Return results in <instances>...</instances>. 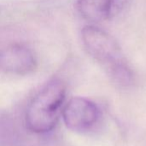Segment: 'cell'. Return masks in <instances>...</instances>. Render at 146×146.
<instances>
[{
	"instance_id": "cell-3",
	"label": "cell",
	"mask_w": 146,
	"mask_h": 146,
	"mask_svg": "<svg viewBox=\"0 0 146 146\" xmlns=\"http://www.w3.org/2000/svg\"><path fill=\"white\" fill-rule=\"evenodd\" d=\"M66 126L79 133L92 131L100 119V110L96 103L83 98L74 97L63 107L62 112Z\"/></svg>"
},
{
	"instance_id": "cell-1",
	"label": "cell",
	"mask_w": 146,
	"mask_h": 146,
	"mask_svg": "<svg viewBox=\"0 0 146 146\" xmlns=\"http://www.w3.org/2000/svg\"><path fill=\"white\" fill-rule=\"evenodd\" d=\"M81 37L87 52L104 67L112 80L125 85L132 81V71L113 36L96 26L88 25L82 29Z\"/></svg>"
},
{
	"instance_id": "cell-2",
	"label": "cell",
	"mask_w": 146,
	"mask_h": 146,
	"mask_svg": "<svg viewBox=\"0 0 146 146\" xmlns=\"http://www.w3.org/2000/svg\"><path fill=\"white\" fill-rule=\"evenodd\" d=\"M66 98V85L54 78L32 99L26 111V123L35 133H46L56 126Z\"/></svg>"
},
{
	"instance_id": "cell-5",
	"label": "cell",
	"mask_w": 146,
	"mask_h": 146,
	"mask_svg": "<svg viewBox=\"0 0 146 146\" xmlns=\"http://www.w3.org/2000/svg\"><path fill=\"white\" fill-rule=\"evenodd\" d=\"M128 0H77L80 14L90 22H103L118 15Z\"/></svg>"
},
{
	"instance_id": "cell-4",
	"label": "cell",
	"mask_w": 146,
	"mask_h": 146,
	"mask_svg": "<svg viewBox=\"0 0 146 146\" xmlns=\"http://www.w3.org/2000/svg\"><path fill=\"white\" fill-rule=\"evenodd\" d=\"M37 68L33 52L25 46L11 45L0 50V71L14 75H27Z\"/></svg>"
}]
</instances>
